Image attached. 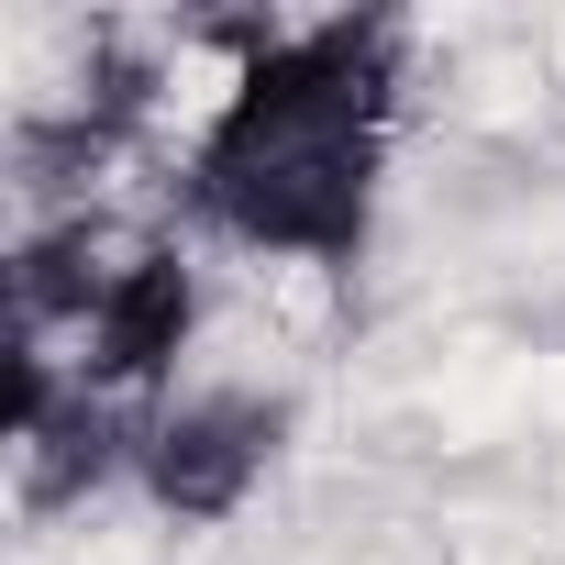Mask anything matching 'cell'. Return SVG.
Segmentation results:
<instances>
[{
  "label": "cell",
  "mask_w": 565,
  "mask_h": 565,
  "mask_svg": "<svg viewBox=\"0 0 565 565\" xmlns=\"http://www.w3.org/2000/svg\"><path fill=\"white\" fill-rule=\"evenodd\" d=\"M411 100V23L399 12H322V23H255L222 100L178 156V211L200 244L322 266L344 277L377 244L388 156Z\"/></svg>",
  "instance_id": "cell-1"
},
{
  "label": "cell",
  "mask_w": 565,
  "mask_h": 565,
  "mask_svg": "<svg viewBox=\"0 0 565 565\" xmlns=\"http://www.w3.org/2000/svg\"><path fill=\"white\" fill-rule=\"evenodd\" d=\"M289 433H300V399L289 388H255V377H200V388H167L145 411V466H134V499L178 532H222L255 510V488L289 466Z\"/></svg>",
  "instance_id": "cell-2"
},
{
  "label": "cell",
  "mask_w": 565,
  "mask_h": 565,
  "mask_svg": "<svg viewBox=\"0 0 565 565\" xmlns=\"http://www.w3.org/2000/svg\"><path fill=\"white\" fill-rule=\"evenodd\" d=\"M200 322H211V277H200V255H189V244H134V255L111 266L100 311H89L78 344H67V377L100 388V399H122V411H156V399L178 388Z\"/></svg>",
  "instance_id": "cell-3"
},
{
  "label": "cell",
  "mask_w": 565,
  "mask_h": 565,
  "mask_svg": "<svg viewBox=\"0 0 565 565\" xmlns=\"http://www.w3.org/2000/svg\"><path fill=\"white\" fill-rule=\"evenodd\" d=\"M134 466H145V411H122L100 388H67L12 444V499H23V521H78L89 499L134 488Z\"/></svg>",
  "instance_id": "cell-4"
}]
</instances>
